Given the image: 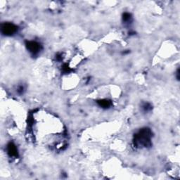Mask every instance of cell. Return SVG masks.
Masks as SVG:
<instances>
[{
    "label": "cell",
    "mask_w": 180,
    "mask_h": 180,
    "mask_svg": "<svg viewBox=\"0 0 180 180\" xmlns=\"http://www.w3.org/2000/svg\"><path fill=\"white\" fill-rule=\"evenodd\" d=\"M7 153L9 154L10 157L12 158H18L19 157V151L14 144L10 142L7 145Z\"/></svg>",
    "instance_id": "4"
},
{
    "label": "cell",
    "mask_w": 180,
    "mask_h": 180,
    "mask_svg": "<svg viewBox=\"0 0 180 180\" xmlns=\"http://www.w3.org/2000/svg\"><path fill=\"white\" fill-rule=\"evenodd\" d=\"M152 132L149 128L141 129L135 137V143L137 147H148L151 145Z\"/></svg>",
    "instance_id": "1"
},
{
    "label": "cell",
    "mask_w": 180,
    "mask_h": 180,
    "mask_svg": "<svg viewBox=\"0 0 180 180\" xmlns=\"http://www.w3.org/2000/svg\"><path fill=\"white\" fill-rule=\"evenodd\" d=\"M1 33L6 36H11L16 33L18 27L11 23H5L1 25Z\"/></svg>",
    "instance_id": "2"
},
{
    "label": "cell",
    "mask_w": 180,
    "mask_h": 180,
    "mask_svg": "<svg viewBox=\"0 0 180 180\" xmlns=\"http://www.w3.org/2000/svg\"><path fill=\"white\" fill-rule=\"evenodd\" d=\"M98 103H99L100 106L103 108V109H108L111 105V102L107 99H102L100 100V101H98Z\"/></svg>",
    "instance_id": "5"
},
{
    "label": "cell",
    "mask_w": 180,
    "mask_h": 180,
    "mask_svg": "<svg viewBox=\"0 0 180 180\" xmlns=\"http://www.w3.org/2000/svg\"><path fill=\"white\" fill-rule=\"evenodd\" d=\"M23 87L21 86V87H19V89H18V92L19 94H22L23 93Z\"/></svg>",
    "instance_id": "8"
},
{
    "label": "cell",
    "mask_w": 180,
    "mask_h": 180,
    "mask_svg": "<svg viewBox=\"0 0 180 180\" xmlns=\"http://www.w3.org/2000/svg\"><path fill=\"white\" fill-rule=\"evenodd\" d=\"M132 19V15L129 13H125L123 16V21L125 22V23H129V22H131Z\"/></svg>",
    "instance_id": "6"
},
{
    "label": "cell",
    "mask_w": 180,
    "mask_h": 180,
    "mask_svg": "<svg viewBox=\"0 0 180 180\" xmlns=\"http://www.w3.org/2000/svg\"><path fill=\"white\" fill-rule=\"evenodd\" d=\"M25 45H26L28 50L33 55L37 54L41 50L40 44L35 41H27Z\"/></svg>",
    "instance_id": "3"
},
{
    "label": "cell",
    "mask_w": 180,
    "mask_h": 180,
    "mask_svg": "<svg viewBox=\"0 0 180 180\" xmlns=\"http://www.w3.org/2000/svg\"><path fill=\"white\" fill-rule=\"evenodd\" d=\"M142 108H143V109L144 110V111L148 112V111H151V110L152 109V106L149 103H146L143 105Z\"/></svg>",
    "instance_id": "7"
}]
</instances>
